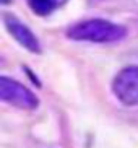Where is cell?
Returning a JSON list of instances; mask_svg holds the SVG:
<instances>
[{
  "mask_svg": "<svg viewBox=\"0 0 138 148\" xmlns=\"http://www.w3.org/2000/svg\"><path fill=\"white\" fill-rule=\"evenodd\" d=\"M127 31L124 26L106 20H86L70 26L67 36L75 41H91V42H114L120 41Z\"/></svg>",
  "mask_w": 138,
  "mask_h": 148,
  "instance_id": "cell-1",
  "label": "cell"
},
{
  "mask_svg": "<svg viewBox=\"0 0 138 148\" xmlns=\"http://www.w3.org/2000/svg\"><path fill=\"white\" fill-rule=\"evenodd\" d=\"M114 95L125 106H138V65L127 67L114 78Z\"/></svg>",
  "mask_w": 138,
  "mask_h": 148,
  "instance_id": "cell-3",
  "label": "cell"
},
{
  "mask_svg": "<svg viewBox=\"0 0 138 148\" xmlns=\"http://www.w3.org/2000/svg\"><path fill=\"white\" fill-rule=\"evenodd\" d=\"M26 2L36 15L46 16V15H51L52 12H55L57 8H60L68 0H26Z\"/></svg>",
  "mask_w": 138,
  "mask_h": 148,
  "instance_id": "cell-5",
  "label": "cell"
},
{
  "mask_svg": "<svg viewBox=\"0 0 138 148\" xmlns=\"http://www.w3.org/2000/svg\"><path fill=\"white\" fill-rule=\"evenodd\" d=\"M5 26L10 31V34L21 44L23 47H26L31 52H39L41 51V46H39V41L36 39V36L33 34V31L29 28H26L18 18L12 16V15H5Z\"/></svg>",
  "mask_w": 138,
  "mask_h": 148,
  "instance_id": "cell-4",
  "label": "cell"
},
{
  "mask_svg": "<svg viewBox=\"0 0 138 148\" xmlns=\"http://www.w3.org/2000/svg\"><path fill=\"white\" fill-rule=\"evenodd\" d=\"M0 98L5 103L16 106L20 109H26V111L36 109L39 104L34 93L29 91L25 85L15 82L12 78H7V77L0 78Z\"/></svg>",
  "mask_w": 138,
  "mask_h": 148,
  "instance_id": "cell-2",
  "label": "cell"
}]
</instances>
